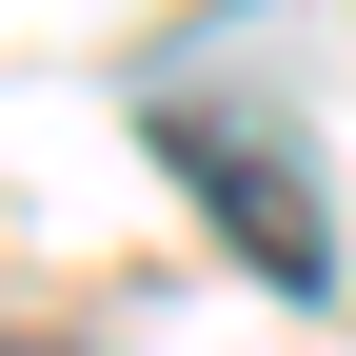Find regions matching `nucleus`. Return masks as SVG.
Instances as JSON below:
<instances>
[{
    "label": "nucleus",
    "mask_w": 356,
    "mask_h": 356,
    "mask_svg": "<svg viewBox=\"0 0 356 356\" xmlns=\"http://www.w3.org/2000/svg\"><path fill=\"white\" fill-rule=\"evenodd\" d=\"M159 159L198 178V218H218L277 297H337V218L297 198V139H277V119H218V99H178V79H159Z\"/></svg>",
    "instance_id": "obj_1"
}]
</instances>
